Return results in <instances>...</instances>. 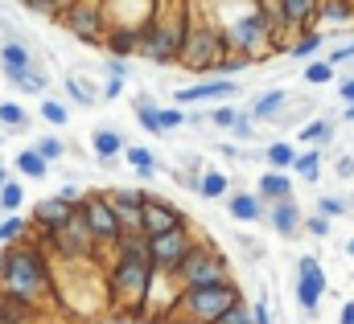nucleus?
Returning a JSON list of instances; mask_svg holds the SVG:
<instances>
[{"label": "nucleus", "instance_id": "17", "mask_svg": "<svg viewBox=\"0 0 354 324\" xmlns=\"http://www.w3.org/2000/svg\"><path fill=\"white\" fill-rule=\"evenodd\" d=\"M276 12L288 29H313L317 25V0H276Z\"/></svg>", "mask_w": 354, "mask_h": 324}, {"label": "nucleus", "instance_id": "22", "mask_svg": "<svg viewBox=\"0 0 354 324\" xmlns=\"http://www.w3.org/2000/svg\"><path fill=\"white\" fill-rule=\"evenodd\" d=\"M284 103H288V90H280V86H276V90H264V94L248 107V115H252V119H264V123H268V119H276V115L284 111Z\"/></svg>", "mask_w": 354, "mask_h": 324}, {"label": "nucleus", "instance_id": "42", "mask_svg": "<svg viewBox=\"0 0 354 324\" xmlns=\"http://www.w3.org/2000/svg\"><path fill=\"white\" fill-rule=\"evenodd\" d=\"M231 136H235V140H243V144H248V140H256V119H252L248 111H239V115H235V123H231Z\"/></svg>", "mask_w": 354, "mask_h": 324}, {"label": "nucleus", "instance_id": "18", "mask_svg": "<svg viewBox=\"0 0 354 324\" xmlns=\"http://www.w3.org/2000/svg\"><path fill=\"white\" fill-rule=\"evenodd\" d=\"M91 148H95V161L103 164V168H111V164L124 156L128 144H124V136H120L115 128H95V132H91Z\"/></svg>", "mask_w": 354, "mask_h": 324}, {"label": "nucleus", "instance_id": "45", "mask_svg": "<svg viewBox=\"0 0 354 324\" xmlns=\"http://www.w3.org/2000/svg\"><path fill=\"white\" fill-rule=\"evenodd\" d=\"M301 230H309L313 239H330V218H322V214H309V222H301Z\"/></svg>", "mask_w": 354, "mask_h": 324}, {"label": "nucleus", "instance_id": "26", "mask_svg": "<svg viewBox=\"0 0 354 324\" xmlns=\"http://www.w3.org/2000/svg\"><path fill=\"white\" fill-rule=\"evenodd\" d=\"M322 161H326L322 148H305V152L292 156V168H288V172H297L301 181H317V176H322Z\"/></svg>", "mask_w": 354, "mask_h": 324}, {"label": "nucleus", "instance_id": "48", "mask_svg": "<svg viewBox=\"0 0 354 324\" xmlns=\"http://www.w3.org/2000/svg\"><path fill=\"white\" fill-rule=\"evenodd\" d=\"M103 70H107V79H120V82H124L128 74H132L124 58H107V62H103Z\"/></svg>", "mask_w": 354, "mask_h": 324}, {"label": "nucleus", "instance_id": "4", "mask_svg": "<svg viewBox=\"0 0 354 324\" xmlns=\"http://www.w3.org/2000/svg\"><path fill=\"white\" fill-rule=\"evenodd\" d=\"M227 54V37H223V25H210V21H202V17H194L189 21V33H185V41H181V54H177V62L185 66V70H194V74H210V66L218 62Z\"/></svg>", "mask_w": 354, "mask_h": 324}, {"label": "nucleus", "instance_id": "25", "mask_svg": "<svg viewBox=\"0 0 354 324\" xmlns=\"http://www.w3.org/2000/svg\"><path fill=\"white\" fill-rule=\"evenodd\" d=\"M354 25V4L351 0H317V25Z\"/></svg>", "mask_w": 354, "mask_h": 324}, {"label": "nucleus", "instance_id": "35", "mask_svg": "<svg viewBox=\"0 0 354 324\" xmlns=\"http://www.w3.org/2000/svg\"><path fill=\"white\" fill-rule=\"evenodd\" d=\"M124 161L140 172V181H149V176L157 172V156H153L149 148H124Z\"/></svg>", "mask_w": 354, "mask_h": 324}, {"label": "nucleus", "instance_id": "52", "mask_svg": "<svg viewBox=\"0 0 354 324\" xmlns=\"http://www.w3.org/2000/svg\"><path fill=\"white\" fill-rule=\"evenodd\" d=\"M338 94H342V103H346V107H354V79H342Z\"/></svg>", "mask_w": 354, "mask_h": 324}, {"label": "nucleus", "instance_id": "56", "mask_svg": "<svg viewBox=\"0 0 354 324\" xmlns=\"http://www.w3.org/2000/svg\"><path fill=\"white\" fill-rule=\"evenodd\" d=\"M346 254H354V239H346Z\"/></svg>", "mask_w": 354, "mask_h": 324}, {"label": "nucleus", "instance_id": "27", "mask_svg": "<svg viewBox=\"0 0 354 324\" xmlns=\"http://www.w3.org/2000/svg\"><path fill=\"white\" fill-rule=\"evenodd\" d=\"M62 86H66V99H71L75 107H95V103H99V90H95L87 79H79V74H66Z\"/></svg>", "mask_w": 354, "mask_h": 324}, {"label": "nucleus", "instance_id": "30", "mask_svg": "<svg viewBox=\"0 0 354 324\" xmlns=\"http://www.w3.org/2000/svg\"><path fill=\"white\" fill-rule=\"evenodd\" d=\"M12 168H17L21 176H29V181H41V176L50 172V164L41 161V156H37L33 148H21V152L12 156Z\"/></svg>", "mask_w": 354, "mask_h": 324}, {"label": "nucleus", "instance_id": "29", "mask_svg": "<svg viewBox=\"0 0 354 324\" xmlns=\"http://www.w3.org/2000/svg\"><path fill=\"white\" fill-rule=\"evenodd\" d=\"M132 111H136V119H140V128H145L149 136H161V123H157V99H153V94H136V99H132Z\"/></svg>", "mask_w": 354, "mask_h": 324}, {"label": "nucleus", "instance_id": "43", "mask_svg": "<svg viewBox=\"0 0 354 324\" xmlns=\"http://www.w3.org/2000/svg\"><path fill=\"white\" fill-rule=\"evenodd\" d=\"M214 324H252V308L239 300V304H231V308H227V312H223Z\"/></svg>", "mask_w": 354, "mask_h": 324}, {"label": "nucleus", "instance_id": "32", "mask_svg": "<svg viewBox=\"0 0 354 324\" xmlns=\"http://www.w3.org/2000/svg\"><path fill=\"white\" fill-rule=\"evenodd\" d=\"M322 45H326V33H322V29H313V33H309V29H301V37H297L292 45H284V50H288L292 58H309V54H317Z\"/></svg>", "mask_w": 354, "mask_h": 324}, {"label": "nucleus", "instance_id": "12", "mask_svg": "<svg viewBox=\"0 0 354 324\" xmlns=\"http://www.w3.org/2000/svg\"><path fill=\"white\" fill-rule=\"evenodd\" d=\"M231 94H239V82L235 79H202L194 82V86H185V90H174V107H198V103H210V99H231Z\"/></svg>", "mask_w": 354, "mask_h": 324}, {"label": "nucleus", "instance_id": "46", "mask_svg": "<svg viewBox=\"0 0 354 324\" xmlns=\"http://www.w3.org/2000/svg\"><path fill=\"white\" fill-rule=\"evenodd\" d=\"M342 62H354V41H346V45H334V50H330V58H326V66H334V70H338Z\"/></svg>", "mask_w": 354, "mask_h": 324}, {"label": "nucleus", "instance_id": "15", "mask_svg": "<svg viewBox=\"0 0 354 324\" xmlns=\"http://www.w3.org/2000/svg\"><path fill=\"white\" fill-rule=\"evenodd\" d=\"M103 50L107 58H136L140 54V25H107L103 29Z\"/></svg>", "mask_w": 354, "mask_h": 324}, {"label": "nucleus", "instance_id": "3", "mask_svg": "<svg viewBox=\"0 0 354 324\" xmlns=\"http://www.w3.org/2000/svg\"><path fill=\"white\" fill-rule=\"evenodd\" d=\"M235 271L227 263V254H218L210 243H198L189 246V254L181 259V267L174 271V283L185 292V287H214V283H231Z\"/></svg>", "mask_w": 354, "mask_h": 324}, {"label": "nucleus", "instance_id": "47", "mask_svg": "<svg viewBox=\"0 0 354 324\" xmlns=\"http://www.w3.org/2000/svg\"><path fill=\"white\" fill-rule=\"evenodd\" d=\"M54 197H62V201H66V205H75V210H79V205H83V197H87V193H83V189H79V185H75V181H66V185H62V189H58V193H54Z\"/></svg>", "mask_w": 354, "mask_h": 324}, {"label": "nucleus", "instance_id": "36", "mask_svg": "<svg viewBox=\"0 0 354 324\" xmlns=\"http://www.w3.org/2000/svg\"><path fill=\"white\" fill-rule=\"evenodd\" d=\"M12 86H17V90H29V94H50V74H46L41 66H33L29 74H21Z\"/></svg>", "mask_w": 354, "mask_h": 324}, {"label": "nucleus", "instance_id": "37", "mask_svg": "<svg viewBox=\"0 0 354 324\" xmlns=\"http://www.w3.org/2000/svg\"><path fill=\"white\" fill-rule=\"evenodd\" d=\"M41 119L54 123V128H66L71 123V107L62 99H41Z\"/></svg>", "mask_w": 354, "mask_h": 324}, {"label": "nucleus", "instance_id": "16", "mask_svg": "<svg viewBox=\"0 0 354 324\" xmlns=\"http://www.w3.org/2000/svg\"><path fill=\"white\" fill-rule=\"evenodd\" d=\"M37 62H33V54H29V45L25 41H17V37H4L0 41V70H4V79L17 82L21 74H29Z\"/></svg>", "mask_w": 354, "mask_h": 324}, {"label": "nucleus", "instance_id": "10", "mask_svg": "<svg viewBox=\"0 0 354 324\" xmlns=\"http://www.w3.org/2000/svg\"><path fill=\"white\" fill-rule=\"evenodd\" d=\"M322 296H326V271H322L317 254H301L297 259V304H301V312L317 316Z\"/></svg>", "mask_w": 354, "mask_h": 324}, {"label": "nucleus", "instance_id": "11", "mask_svg": "<svg viewBox=\"0 0 354 324\" xmlns=\"http://www.w3.org/2000/svg\"><path fill=\"white\" fill-rule=\"evenodd\" d=\"M177 226H185V214L177 210L174 201L149 193L145 205H140V234H145V239H157V234H169Z\"/></svg>", "mask_w": 354, "mask_h": 324}, {"label": "nucleus", "instance_id": "23", "mask_svg": "<svg viewBox=\"0 0 354 324\" xmlns=\"http://www.w3.org/2000/svg\"><path fill=\"white\" fill-rule=\"evenodd\" d=\"M227 193H231V176L218 172V168H202V176H198V197L218 201V197H227Z\"/></svg>", "mask_w": 354, "mask_h": 324}, {"label": "nucleus", "instance_id": "20", "mask_svg": "<svg viewBox=\"0 0 354 324\" xmlns=\"http://www.w3.org/2000/svg\"><path fill=\"white\" fill-rule=\"evenodd\" d=\"M227 214L235 222H264V201L256 193H231L227 197Z\"/></svg>", "mask_w": 354, "mask_h": 324}, {"label": "nucleus", "instance_id": "39", "mask_svg": "<svg viewBox=\"0 0 354 324\" xmlns=\"http://www.w3.org/2000/svg\"><path fill=\"white\" fill-rule=\"evenodd\" d=\"M346 210H351L346 197H334V193H322V197H317V214H322V218H342Z\"/></svg>", "mask_w": 354, "mask_h": 324}, {"label": "nucleus", "instance_id": "31", "mask_svg": "<svg viewBox=\"0 0 354 324\" xmlns=\"http://www.w3.org/2000/svg\"><path fill=\"white\" fill-rule=\"evenodd\" d=\"M0 128H4V132H25V128H29V111H25L21 103L4 99V103H0Z\"/></svg>", "mask_w": 354, "mask_h": 324}, {"label": "nucleus", "instance_id": "54", "mask_svg": "<svg viewBox=\"0 0 354 324\" xmlns=\"http://www.w3.org/2000/svg\"><path fill=\"white\" fill-rule=\"evenodd\" d=\"M342 119H346V123H354V107H342Z\"/></svg>", "mask_w": 354, "mask_h": 324}, {"label": "nucleus", "instance_id": "14", "mask_svg": "<svg viewBox=\"0 0 354 324\" xmlns=\"http://www.w3.org/2000/svg\"><path fill=\"white\" fill-rule=\"evenodd\" d=\"M71 218H75V205H66L62 197H41V201L33 205V218H29V226H33L37 234H50V230L66 226Z\"/></svg>", "mask_w": 354, "mask_h": 324}, {"label": "nucleus", "instance_id": "49", "mask_svg": "<svg viewBox=\"0 0 354 324\" xmlns=\"http://www.w3.org/2000/svg\"><path fill=\"white\" fill-rule=\"evenodd\" d=\"M252 324H272V308H268L264 296H260V300L252 304Z\"/></svg>", "mask_w": 354, "mask_h": 324}, {"label": "nucleus", "instance_id": "2", "mask_svg": "<svg viewBox=\"0 0 354 324\" xmlns=\"http://www.w3.org/2000/svg\"><path fill=\"white\" fill-rule=\"evenodd\" d=\"M239 300H243V292H239L235 279L231 283H214V287H185L174 300L169 316L174 321H185V324H214L231 304H239Z\"/></svg>", "mask_w": 354, "mask_h": 324}, {"label": "nucleus", "instance_id": "50", "mask_svg": "<svg viewBox=\"0 0 354 324\" xmlns=\"http://www.w3.org/2000/svg\"><path fill=\"white\" fill-rule=\"evenodd\" d=\"M99 94H103V99L111 103V99H120V94H124V82H120V79H107V82H103V90H99Z\"/></svg>", "mask_w": 354, "mask_h": 324}, {"label": "nucleus", "instance_id": "53", "mask_svg": "<svg viewBox=\"0 0 354 324\" xmlns=\"http://www.w3.org/2000/svg\"><path fill=\"white\" fill-rule=\"evenodd\" d=\"M338 324H354V300L342 304V312H338Z\"/></svg>", "mask_w": 354, "mask_h": 324}, {"label": "nucleus", "instance_id": "24", "mask_svg": "<svg viewBox=\"0 0 354 324\" xmlns=\"http://www.w3.org/2000/svg\"><path fill=\"white\" fill-rule=\"evenodd\" d=\"M29 234H33L29 218H21V214H0V246H17V243H25Z\"/></svg>", "mask_w": 354, "mask_h": 324}, {"label": "nucleus", "instance_id": "38", "mask_svg": "<svg viewBox=\"0 0 354 324\" xmlns=\"http://www.w3.org/2000/svg\"><path fill=\"white\" fill-rule=\"evenodd\" d=\"M33 152H37L46 164H54V161H62V156H66V144H62L58 136H41V140L33 144Z\"/></svg>", "mask_w": 354, "mask_h": 324}, {"label": "nucleus", "instance_id": "44", "mask_svg": "<svg viewBox=\"0 0 354 324\" xmlns=\"http://www.w3.org/2000/svg\"><path fill=\"white\" fill-rule=\"evenodd\" d=\"M235 115H239V107H231V103H227V107H214V111H210V123H214V128H227V132H231Z\"/></svg>", "mask_w": 354, "mask_h": 324}, {"label": "nucleus", "instance_id": "6", "mask_svg": "<svg viewBox=\"0 0 354 324\" xmlns=\"http://www.w3.org/2000/svg\"><path fill=\"white\" fill-rule=\"evenodd\" d=\"M41 246H50V250L58 254V263H91V259L99 254V246H95V239L87 234V226H83L79 210H75V218H71L66 226L50 230Z\"/></svg>", "mask_w": 354, "mask_h": 324}, {"label": "nucleus", "instance_id": "41", "mask_svg": "<svg viewBox=\"0 0 354 324\" xmlns=\"http://www.w3.org/2000/svg\"><path fill=\"white\" fill-rule=\"evenodd\" d=\"M157 123H161V136H165V132H174V128L185 123V111L181 107H157Z\"/></svg>", "mask_w": 354, "mask_h": 324}, {"label": "nucleus", "instance_id": "55", "mask_svg": "<svg viewBox=\"0 0 354 324\" xmlns=\"http://www.w3.org/2000/svg\"><path fill=\"white\" fill-rule=\"evenodd\" d=\"M4 181H8V168H4V161H0V185H4Z\"/></svg>", "mask_w": 354, "mask_h": 324}, {"label": "nucleus", "instance_id": "9", "mask_svg": "<svg viewBox=\"0 0 354 324\" xmlns=\"http://www.w3.org/2000/svg\"><path fill=\"white\" fill-rule=\"evenodd\" d=\"M198 243V234L189 230V226H177L169 234H157V239H149V254H153V271H165V275H174L177 267H181V259L189 254V246Z\"/></svg>", "mask_w": 354, "mask_h": 324}, {"label": "nucleus", "instance_id": "28", "mask_svg": "<svg viewBox=\"0 0 354 324\" xmlns=\"http://www.w3.org/2000/svg\"><path fill=\"white\" fill-rule=\"evenodd\" d=\"M292 156H297V144H292V140H272L268 152H264V161H268L272 172H288V168H292Z\"/></svg>", "mask_w": 354, "mask_h": 324}, {"label": "nucleus", "instance_id": "40", "mask_svg": "<svg viewBox=\"0 0 354 324\" xmlns=\"http://www.w3.org/2000/svg\"><path fill=\"white\" fill-rule=\"evenodd\" d=\"M301 79L309 82V86H326V82H334V66H326V62H309V66L301 70Z\"/></svg>", "mask_w": 354, "mask_h": 324}, {"label": "nucleus", "instance_id": "34", "mask_svg": "<svg viewBox=\"0 0 354 324\" xmlns=\"http://www.w3.org/2000/svg\"><path fill=\"white\" fill-rule=\"evenodd\" d=\"M21 201H25V185L8 176V181L0 185V214H17V210H21Z\"/></svg>", "mask_w": 354, "mask_h": 324}, {"label": "nucleus", "instance_id": "5", "mask_svg": "<svg viewBox=\"0 0 354 324\" xmlns=\"http://www.w3.org/2000/svg\"><path fill=\"white\" fill-rule=\"evenodd\" d=\"M153 283V263L149 259H115L107 271V292L111 304H132V316L145 312V292Z\"/></svg>", "mask_w": 354, "mask_h": 324}, {"label": "nucleus", "instance_id": "21", "mask_svg": "<svg viewBox=\"0 0 354 324\" xmlns=\"http://www.w3.org/2000/svg\"><path fill=\"white\" fill-rule=\"evenodd\" d=\"M297 140L305 148H326L334 140V119H309V123H301L297 128Z\"/></svg>", "mask_w": 354, "mask_h": 324}, {"label": "nucleus", "instance_id": "58", "mask_svg": "<svg viewBox=\"0 0 354 324\" xmlns=\"http://www.w3.org/2000/svg\"><path fill=\"white\" fill-rule=\"evenodd\" d=\"M351 4H354V0H351Z\"/></svg>", "mask_w": 354, "mask_h": 324}, {"label": "nucleus", "instance_id": "8", "mask_svg": "<svg viewBox=\"0 0 354 324\" xmlns=\"http://www.w3.org/2000/svg\"><path fill=\"white\" fill-rule=\"evenodd\" d=\"M58 21L66 25L71 37H79V41H87V45H103V29H107V25H103L99 0H71Z\"/></svg>", "mask_w": 354, "mask_h": 324}, {"label": "nucleus", "instance_id": "33", "mask_svg": "<svg viewBox=\"0 0 354 324\" xmlns=\"http://www.w3.org/2000/svg\"><path fill=\"white\" fill-rule=\"evenodd\" d=\"M33 312H37V308H29V304H17V300L0 296V324H33Z\"/></svg>", "mask_w": 354, "mask_h": 324}, {"label": "nucleus", "instance_id": "19", "mask_svg": "<svg viewBox=\"0 0 354 324\" xmlns=\"http://www.w3.org/2000/svg\"><path fill=\"white\" fill-rule=\"evenodd\" d=\"M256 197H260L264 205H272V201H284V197H292V176H288V172H272V168H268L264 176L256 181Z\"/></svg>", "mask_w": 354, "mask_h": 324}, {"label": "nucleus", "instance_id": "51", "mask_svg": "<svg viewBox=\"0 0 354 324\" xmlns=\"http://www.w3.org/2000/svg\"><path fill=\"white\" fill-rule=\"evenodd\" d=\"M334 172H338V181H351V176H354V161H351V156L334 161Z\"/></svg>", "mask_w": 354, "mask_h": 324}, {"label": "nucleus", "instance_id": "1", "mask_svg": "<svg viewBox=\"0 0 354 324\" xmlns=\"http://www.w3.org/2000/svg\"><path fill=\"white\" fill-rule=\"evenodd\" d=\"M50 292H54V271H50L41 239L29 234L25 243L4 246V254H0V296H8L17 304H29V308H41V300Z\"/></svg>", "mask_w": 354, "mask_h": 324}, {"label": "nucleus", "instance_id": "57", "mask_svg": "<svg viewBox=\"0 0 354 324\" xmlns=\"http://www.w3.org/2000/svg\"><path fill=\"white\" fill-rule=\"evenodd\" d=\"M17 4H29V0H17Z\"/></svg>", "mask_w": 354, "mask_h": 324}, {"label": "nucleus", "instance_id": "7", "mask_svg": "<svg viewBox=\"0 0 354 324\" xmlns=\"http://www.w3.org/2000/svg\"><path fill=\"white\" fill-rule=\"evenodd\" d=\"M79 218H83V226H87V234L95 239L99 250H103V246H111L120 234H124V230H120V222H115V210L107 205V197H103V193H87V197H83Z\"/></svg>", "mask_w": 354, "mask_h": 324}, {"label": "nucleus", "instance_id": "13", "mask_svg": "<svg viewBox=\"0 0 354 324\" xmlns=\"http://www.w3.org/2000/svg\"><path fill=\"white\" fill-rule=\"evenodd\" d=\"M264 222L276 230V234H280V239H297V234H301L305 214H301L297 197H284V201H272V205H264Z\"/></svg>", "mask_w": 354, "mask_h": 324}]
</instances>
